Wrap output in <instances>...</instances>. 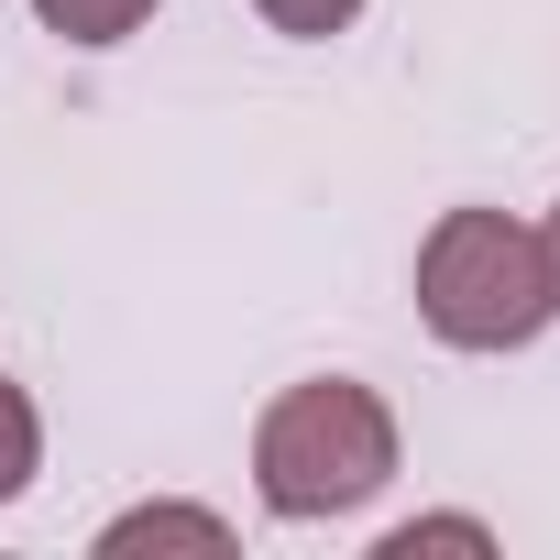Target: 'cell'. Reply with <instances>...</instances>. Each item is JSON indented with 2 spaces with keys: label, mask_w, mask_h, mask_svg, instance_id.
Instances as JSON below:
<instances>
[{
  "label": "cell",
  "mask_w": 560,
  "mask_h": 560,
  "mask_svg": "<svg viewBox=\"0 0 560 560\" xmlns=\"http://www.w3.org/2000/svg\"><path fill=\"white\" fill-rule=\"evenodd\" d=\"M132 549H231V527L198 516V505H132V516L100 527V560H132Z\"/></svg>",
  "instance_id": "obj_3"
},
{
  "label": "cell",
  "mask_w": 560,
  "mask_h": 560,
  "mask_svg": "<svg viewBox=\"0 0 560 560\" xmlns=\"http://www.w3.org/2000/svg\"><path fill=\"white\" fill-rule=\"evenodd\" d=\"M253 12L275 23V34H298V45H319V34H341L363 0H253Z\"/></svg>",
  "instance_id": "obj_6"
},
{
  "label": "cell",
  "mask_w": 560,
  "mask_h": 560,
  "mask_svg": "<svg viewBox=\"0 0 560 560\" xmlns=\"http://www.w3.org/2000/svg\"><path fill=\"white\" fill-rule=\"evenodd\" d=\"M34 462H45V429H34V396L0 374V505H12L23 483H34Z\"/></svg>",
  "instance_id": "obj_5"
},
{
  "label": "cell",
  "mask_w": 560,
  "mask_h": 560,
  "mask_svg": "<svg viewBox=\"0 0 560 560\" xmlns=\"http://www.w3.org/2000/svg\"><path fill=\"white\" fill-rule=\"evenodd\" d=\"M385 472H396V418L352 374L287 385L264 407V429H253V483H264L275 516H352Z\"/></svg>",
  "instance_id": "obj_2"
},
{
  "label": "cell",
  "mask_w": 560,
  "mask_h": 560,
  "mask_svg": "<svg viewBox=\"0 0 560 560\" xmlns=\"http://www.w3.org/2000/svg\"><path fill=\"white\" fill-rule=\"evenodd\" d=\"M418 319L451 352H527L560 319L549 242L505 209H440V231L418 242Z\"/></svg>",
  "instance_id": "obj_1"
},
{
  "label": "cell",
  "mask_w": 560,
  "mask_h": 560,
  "mask_svg": "<svg viewBox=\"0 0 560 560\" xmlns=\"http://www.w3.org/2000/svg\"><path fill=\"white\" fill-rule=\"evenodd\" d=\"M418 549H483V527L472 516H429V527H396L385 538V560H418Z\"/></svg>",
  "instance_id": "obj_7"
},
{
  "label": "cell",
  "mask_w": 560,
  "mask_h": 560,
  "mask_svg": "<svg viewBox=\"0 0 560 560\" xmlns=\"http://www.w3.org/2000/svg\"><path fill=\"white\" fill-rule=\"evenodd\" d=\"M34 12H45V34H67V45H121V34L154 23V0H34Z\"/></svg>",
  "instance_id": "obj_4"
},
{
  "label": "cell",
  "mask_w": 560,
  "mask_h": 560,
  "mask_svg": "<svg viewBox=\"0 0 560 560\" xmlns=\"http://www.w3.org/2000/svg\"><path fill=\"white\" fill-rule=\"evenodd\" d=\"M538 242H549V287H560V209H549V231H538Z\"/></svg>",
  "instance_id": "obj_8"
}]
</instances>
